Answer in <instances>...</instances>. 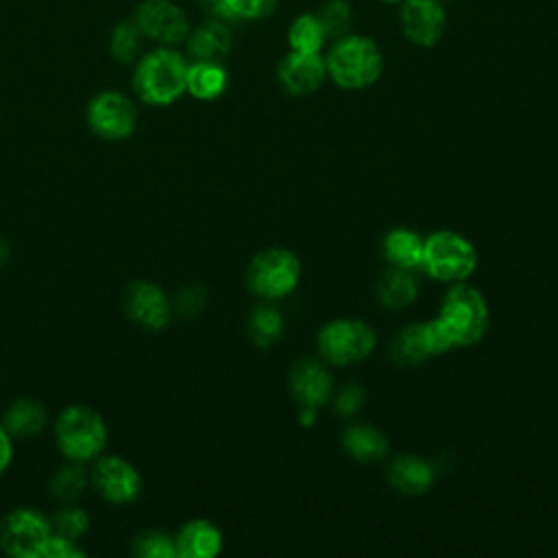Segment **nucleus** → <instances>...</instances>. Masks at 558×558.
<instances>
[{"instance_id":"nucleus-1","label":"nucleus","mask_w":558,"mask_h":558,"mask_svg":"<svg viewBox=\"0 0 558 558\" xmlns=\"http://www.w3.org/2000/svg\"><path fill=\"white\" fill-rule=\"evenodd\" d=\"M187 61L170 46H159L140 57L133 89L148 105H170L185 92Z\"/></svg>"},{"instance_id":"nucleus-2","label":"nucleus","mask_w":558,"mask_h":558,"mask_svg":"<svg viewBox=\"0 0 558 558\" xmlns=\"http://www.w3.org/2000/svg\"><path fill=\"white\" fill-rule=\"evenodd\" d=\"M327 76L344 89H362L373 85L384 70L379 46L364 35H344L333 41L325 57Z\"/></svg>"},{"instance_id":"nucleus-3","label":"nucleus","mask_w":558,"mask_h":558,"mask_svg":"<svg viewBox=\"0 0 558 558\" xmlns=\"http://www.w3.org/2000/svg\"><path fill=\"white\" fill-rule=\"evenodd\" d=\"M438 320L445 325L453 344H473L488 329V305L475 288L458 286L445 296Z\"/></svg>"},{"instance_id":"nucleus-4","label":"nucleus","mask_w":558,"mask_h":558,"mask_svg":"<svg viewBox=\"0 0 558 558\" xmlns=\"http://www.w3.org/2000/svg\"><path fill=\"white\" fill-rule=\"evenodd\" d=\"M477 266L475 246L451 231H438L425 240L423 268L438 281L466 279Z\"/></svg>"},{"instance_id":"nucleus-5","label":"nucleus","mask_w":558,"mask_h":558,"mask_svg":"<svg viewBox=\"0 0 558 558\" xmlns=\"http://www.w3.org/2000/svg\"><path fill=\"white\" fill-rule=\"evenodd\" d=\"M105 438L107 429L102 418L85 405L68 408L57 418V442L70 460L81 462L94 458L102 449Z\"/></svg>"},{"instance_id":"nucleus-6","label":"nucleus","mask_w":558,"mask_h":558,"mask_svg":"<svg viewBox=\"0 0 558 558\" xmlns=\"http://www.w3.org/2000/svg\"><path fill=\"white\" fill-rule=\"evenodd\" d=\"M301 277L299 259L286 248H268L253 257L246 281L248 288L266 299H279L292 292Z\"/></svg>"},{"instance_id":"nucleus-7","label":"nucleus","mask_w":558,"mask_h":558,"mask_svg":"<svg viewBox=\"0 0 558 558\" xmlns=\"http://www.w3.org/2000/svg\"><path fill=\"white\" fill-rule=\"evenodd\" d=\"M375 349V331L362 320H333L318 333V351L333 364L360 362Z\"/></svg>"},{"instance_id":"nucleus-8","label":"nucleus","mask_w":558,"mask_h":558,"mask_svg":"<svg viewBox=\"0 0 558 558\" xmlns=\"http://www.w3.org/2000/svg\"><path fill=\"white\" fill-rule=\"evenodd\" d=\"M144 39L159 46H174L190 35V22L185 11L172 0H142L131 17Z\"/></svg>"},{"instance_id":"nucleus-9","label":"nucleus","mask_w":558,"mask_h":558,"mask_svg":"<svg viewBox=\"0 0 558 558\" xmlns=\"http://www.w3.org/2000/svg\"><path fill=\"white\" fill-rule=\"evenodd\" d=\"M50 536V523L33 510L11 512L0 527V545L9 556L35 558Z\"/></svg>"},{"instance_id":"nucleus-10","label":"nucleus","mask_w":558,"mask_h":558,"mask_svg":"<svg viewBox=\"0 0 558 558\" xmlns=\"http://www.w3.org/2000/svg\"><path fill=\"white\" fill-rule=\"evenodd\" d=\"M453 342L445 329V325L436 318L432 323H416L399 331L392 342V355L401 364H416L432 355L445 353Z\"/></svg>"},{"instance_id":"nucleus-11","label":"nucleus","mask_w":558,"mask_h":558,"mask_svg":"<svg viewBox=\"0 0 558 558\" xmlns=\"http://www.w3.org/2000/svg\"><path fill=\"white\" fill-rule=\"evenodd\" d=\"M87 122L105 140H124L135 129V107L120 92H102L89 102Z\"/></svg>"},{"instance_id":"nucleus-12","label":"nucleus","mask_w":558,"mask_h":558,"mask_svg":"<svg viewBox=\"0 0 558 558\" xmlns=\"http://www.w3.org/2000/svg\"><path fill=\"white\" fill-rule=\"evenodd\" d=\"M445 26L447 15L440 0H403L401 28L412 44L436 46L445 35Z\"/></svg>"},{"instance_id":"nucleus-13","label":"nucleus","mask_w":558,"mask_h":558,"mask_svg":"<svg viewBox=\"0 0 558 558\" xmlns=\"http://www.w3.org/2000/svg\"><path fill=\"white\" fill-rule=\"evenodd\" d=\"M279 83L292 96H305L316 92L327 78V65L320 52L290 50L277 68Z\"/></svg>"},{"instance_id":"nucleus-14","label":"nucleus","mask_w":558,"mask_h":558,"mask_svg":"<svg viewBox=\"0 0 558 558\" xmlns=\"http://www.w3.org/2000/svg\"><path fill=\"white\" fill-rule=\"evenodd\" d=\"M124 310L129 318L148 329H161L170 320V301L161 288L135 281L124 292Z\"/></svg>"},{"instance_id":"nucleus-15","label":"nucleus","mask_w":558,"mask_h":558,"mask_svg":"<svg viewBox=\"0 0 558 558\" xmlns=\"http://www.w3.org/2000/svg\"><path fill=\"white\" fill-rule=\"evenodd\" d=\"M92 482L96 490L113 504H124L135 499L142 486L137 471L122 458H102L94 466Z\"/></svg>"},{"instance_id":"nucleus-16","label":"nucleus","mask_w":558,"mask_h":558,"mask_svg":"<svg viewBox=\"0 0 558 558\" xmlns=\"http://www.w3.org/2000/svg\"><path fill=\"white\" fill-rule=\"evenodd\" d=\"M290 388L301 405L318 408L331 392V375L314 360H301L290 371Z\"/></svg>"},{"instance_id":"nucleus-17","label":"nucleus","mask_w":558,"mask_h":558,"mask_svg":"<svg viewBox=\"0 0 558 558\" xmlns=\"http://www.w3.org/2000/svg\"><path fill=\"white\" fill-rule=\"evenodd\" d=\"M185 44L194 61H222L231 48V31L222 20L205 22L190 31Z\"/></svg>"},{"instance_id":"nucleus-18","label":"nucleus","mask_w":558,"mask_h":558,"mask_svg":"<svg viewBox=\"0 0 558 558\" xmlns=\"http://www.w3.org/2000/svg\"><path fill=\"white\" fill-rule=\"evenodd\" d=\"M177 556L183 558H211L220 551L222 534L216 525L209 521H190L181 527V532L174 538Z\"/></svg>"},{"instance_id":"nucleus-19","label":"nucleus","mask_w":558,"mask_h":558,"mask_svg":"<svg viewBox=\"0 0 558 558\" xmlns=\"http://www.w3.org/2000/svg\"><path fill=\"white\" fill-rule=\"evenodd\" d=\"M388 480L403 495H423L434 484V469L421 458L399 456L388 469Z\"/></svg>"},{"instance_id":"nucleus-20","label":"nucleus","mask_w":558,"mask_h":558,"mask_svg":"<svg viewBox=\"0 0 558 558\" xmlns=\"http://www.w3.org/2000/svg\"><path fill=\"white\" fill-rule=\"evenodd\" d=\"M227 87V72L220 61H194L187 65L185 92L198 100H214Z\"/></svg>"},{"instance_id":"nucleus-21","label":"nucleus","mask_w":558,"mask_h":558,"mask_svg":"<svg viewBox=\"0 0 558 558\" xmlns=\"http://www.w3.org/2000/svg\"><path fill=\"white\" fill-rule=\"evenodd\" d=\"M423 251L425 242L408 229H392L384 240V255L395 268L412 270L423 266Z\"/></svg>"},{"instance_id":"nucleus-22","label":"nucleus","mask_w":558,"mask_h":558,"mask_svg":"<svg viewBox=\"0 0 558 558\" xmlns=\"http://www.w3.org/2000/svg\"><path fill=\"white\" fill-rule=\"evenodd\" d=\"M416 292H418V286H416V279L410 275V270L395 268V266L386 270L377 283L379 301L392 310L410 305L416 299Z\"/></svg>"},{"instance_id":"nucleus-23","label":"nucleus","mask_w":558,"mask_h":558,"mask_svg":"<svg viewBox=\"0 0 558 558\" xmlns=\"http://www.w3.org/2000/svg\"><path fill=\"white\" fill-rule=\"evenodd\" d=\"M344 447L357 460H377L388 451V438L384 432L371 425H353L344 432Z\"/></svg>"},{"instance_id":"nucleus-24","label":"nucleus","mask_w":558,"mask_h":558,"mask_svg":"<svg viewBox=\"0 0 558 558\" xmlns=\"http://www.w3.org/2000/svg\"><path fill=\"white\" fill-rule=\"evenodd\" d=\"M46 423V412L39 401L35 399H17L7 416H4V427L13 436H31L37 434Z\"/></svg>"},{"instance_id":"nucleus-25","label":"nucleus","mask_w":558,"mask_h":558,"mask_svg":"<svg viewBox=\"0 0 558 558\" xmlns=\"http://www.w3.org/2000/svg\"><path fill=\"white\" fill-rule=\"evenodd\" d=\"M327 41V35L314 13L299 15L288 31V44L296 52H320Z\"/></svg>"},{"instance_id":"nucleus-26","label":"nucleus","mask_w":558,"mask_h":558,"mask_svg":"<svg viewBox=\"0 0 558 558\" xmlns=\"http://www.w3.org/2000/svg\"><path fill=\"white\" fill-rule=\"evenodd\" d=\"M279 0H214L216 15L225 22L262 20L275 11Z\"/></svg>"},{"instance_id":"nucleus-27","label":"nucleus","mask_w":558,"mask_h":558,"mask_svg":"<svg viewBox=\"0 0 558 558\" xmlns=\"http://www.w3.org/2000/svg\"><path fill=\"white\" fill-rule=\"evenodd\" d=\"M142 41H144V35L140 33L137 24L133 20H122L111 31V39H109L111 57L118 63H131L137 59L142 50Z\"/></svg>"},{"instance_id":"nucleus-28","label":"nucleus","mask_w":558,"mask_h":558,"mask_svg":"<svg viewBox=\"0 0 558 558\" xmlns=\"http://www.w3.org/2000/svg\"><path fill=\"white\" fill-rule=\"evenodd\" d=\"M327 35V39H340L349 35L351 22H353V11L347 0H327L318 7L314 13Z\"/></svg>"},{"instance_id":"nucleus-29","label":"nucleus","mask_w":558,"mask_h":558,"mask_svg":"<svg viewBox=\"0 0 558 558\" xmlns=\"http://www.w3.org/2000/svg\"><path fill=\"white\" fill-rule=\"evenodd\" d=\"M283 320L275 307H257L248 318V333L255 344L268 347L281 336Z\"/></svg>"},{"instance_id":"nucleus-30","label":"nucleus","mask_w":558,"mask_h":558,"mask_svg":"<svg viewBox=\"0 0 558 558\" xmlns=\"http://www.w3.org/2000/svg\"><path fill=\"white\" fill-rule=\"evenodd\" d=\"M85 480V471L78 464H68L54 473L50 482V493L61 501H72L83 493Z\"/></svg>"},{"instance_id":"nucleus-31","label":"nucleus","mask_w":558,"mask_h":558,"mask_svg":"<svg viewBox=\"0 0 558 558\" xmlns=\"http://www.w3.org/2000/svg\"><path fill=\"white\" fill-rule=\"evenodd\" d=\"M133 551L144 558H174L177 545L170 536H166L161 532H146L135 538Z\"/></svg>"},{"instance_id":"nucleus-32","label":"nucleus","mask_w":558,"mask_h":558,"mask_svg":"<svg viewBox=\"0 0 558 558\" xmlns=\"http://www.w3.org/2000/svg\"><path fill=\"white\" fill-rule=\"evenodd\" d=\"M87 514L81 510V508H63L59 510L54 517H52V527L59 536H65L70 541L78 538L85 530H87Z\"/></svg>"},{"instance_id":"nucleus-33","label":"nucleus","mask_w":558,"mask_h":558,"mask_svg":"<svg viewBox=\"0 0 558 558\" xmlns=\"http://www.w3.org/2000/svg\"><path fill=\"white\" fill-rule=\"evenodd\" d=\"M39 556L41 558H78V556H83V551L78 547H74V541L59 536V534H50L48 541L44 543Z\"/></svg>"},{"instance_id":"nucleus-34","label":"nucleus","mask_w":558,"mask_h":558,"mask_svg":"<svg viewBox=\"0 0 558 558\" xmlns=\"http://www.w3.org/2000/svg\"><path fill=\"white\" fill-rule=\"evenodd\" d=\"M205 305V292L196 286H190L185 288L179 299H177V310L183 314V316H194L203 310Z\"/></svg>"},{"instance_id":"nucleus-35","label":"nucleus","mask_w":558,"mask_h":558,"mask_svg":"<svg viewBox=\"0 0 558 558\" xmlns=\"http://www.w3.org/2000/svg\"><path fill=\"white\" fill-rule=\"evenodd\" d=\"M362 401H364V390L357 384H351V386L342 388V392L338 395L336 410L342 414H353L355 410H360Z\"/></svg>"},{"instance_id":"nucleus-36","label":"nucleus","mask_w":558,"mask_h":558,"mask_svg":"<svg viewBox=\"0 0 558 558\" xmlns=\"http://www.w3.org/2000/svg\"><path fill=\"white\" fill-rule=\"evenodd\" d=\"M11 460V440H9V432L4 427H0V473L7 469Z\"/></svg>"},{"instance_id":"nucleus-37","label":"nucleus","mask_w":558,"mask_h":558,"mask_svg":"<svg viewBox=\"0 0 558 558\" xmlns=\"http://www.w3.org/2000/svg\"><path fill=\"white\" fill-rule=\"evenodd\" d=\"M316 410H318V408H310V405H301V414H299V418H301V423H303V425H312V423H314V418H316Z\"/></svg>"},{"instance_id":"nucleus-38","label":"nucleus","mask_w":558,"mask_h":558,"mask_svg":"<svg viewBox=\"0 0 558 558\" xmlns=\"http://www.w3.org/2000/svg\"><path fill=\"white\" fill-rule=\"evenodd\" d=\"M4 257H7V244L0 242V264L4 262Z\"/></svg>"},{"instance_id":"nucleus-39","label":"nucleus","mask_w":558,"mask_h":558,"mask_svg":"<svg viewBox=\"0 0 558 558\" xmlns=\"http://www.w3.org/2000/svg\"><path fill=\"white\" fill-rule=\"evenodd\" d=\"M384 2H403V0H384Z\"/></svg>"},{"instance_id":"nucleus-40","label":"nucleus","mask_w":558,"mask_h":558,"mask_svg":"<svg viewBox=\"0 0 558 558\" xmlns=\"http://www.w3.org/2000/svg\"><path fill=\"white\" fill-rule=\"evenodd\" d=\"M205 2H214V0H205Z\"/></svg>"}]
</instances>
